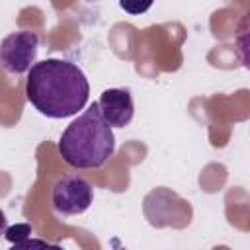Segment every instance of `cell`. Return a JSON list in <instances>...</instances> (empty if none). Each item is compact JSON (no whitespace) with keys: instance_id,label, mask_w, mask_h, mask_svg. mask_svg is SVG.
Returning a JSON list of instances; mask_svg holds the SVG:
<instances>
[{"instance_id":"7a4b0ae2","label":"cell","mask_w":250,"mask_h":250,"mask_svg":"<svg viewBox=\"0 0 250 250\" xmlns=\"http://www.w3.org/2000/svg\"><path fill=\"white\" fill-rule=\"evenodd\" d=\"M59 152L62 160L78 170L104 166L115 152L113 127L104 119L100 104H92L61 135Z\"/></svg>"},{"instance_id":"5b68a950","label":"cell","mask_w":250,"mask_h":250,"mask_svg":"<svg viewBox=\"0 0 250 250\" xmlns=\"http://www.w3.org/2000/svg\"><path fill=\"white\" fill-rule=\"evenodd\" d=\"M100 109L104 119L111 127H127L135 115V105L131 92L125 88H109L100 96Z\"/></svg>"},{"instance_id":"6da1fadb","label":"cell","mask_w":250,"mask_h":250,"mask_svg":"<svg viewBox=\"0 0 250 250\" xmlns=\"http://www.w3.org/2000/svg\"><path fill=\"white\" fill-rule=\"evenodd\" d=\"M90 96L86 74L70 61L45 59L35 62L25 80V98L51 119H64L78 113Z\"/></svg>"},{"instance_id":"8992f818","label":"cell","mask_w":250,"mask_h":250,"mask_svg":"<svg viewBox=\"0 0 250 250\" xmlns=\"http://www.w3.org/2000/svg\"><path fill=\"white\" fill-rule=\"evenodd\" d=\"M234 43H236V53H238L242 64L250 70V12L246 16H242V20L238 21Z\"/></svg>"},{"instance_id":"3957f363","label":"cell","mask_w":250,"mask_h":250,"mask_svg":"<svg viewBox=\"0 0 250 250\" xmlns=\"http://www.w3.org/2000/svg\"><path fill=\"white\" fill-rule=\"evenodd\" d=\"M39 51V37L33 31L21 29L6 35L0 47V61L6 72L23 74L35 64Z\"/></svg>"},{"instance_id":"ba28073f","label":"cell","mask_w":250,"mask_h":250,"mask_svg":"<svg viewBox=\"0 0 250 250\" xmlns=\"http://www.w3.org/2000/svg\"><path fill=\"white\" fill-rule=\"evenodd\" d=\"M86 2H96V0H86Z\"/></svg>"},{"instance_id":"52a82bcc","label":"cell","mask_w":250,"mask_h":250,"mask_svg":"<svg viewBox=\"0 0 250 250\" xmlns=\"http://www.w3.org/2000/svg\"><path fill=\"white\" fill-rule=\"evenodd\" d=\"M152 2L154 0H119V6L131 16H141L152 6Z\"/></svg>"},{"instance_id":"277c9868","label":"cell","mask_w":250,"mask_h":250,"mask_svg":"<svg viewBox=\"0 0 250 250\" xmlns=\"http://www.w3.org/2000/svg\"><path fill=\"white\" fill-rule=\"evenodd\" d=\"M53 209L59 215L70 217L80 215L92 205V186L86 178L78 174H68L57 180L53 186Z\"/></svg>"}]
</instances>
